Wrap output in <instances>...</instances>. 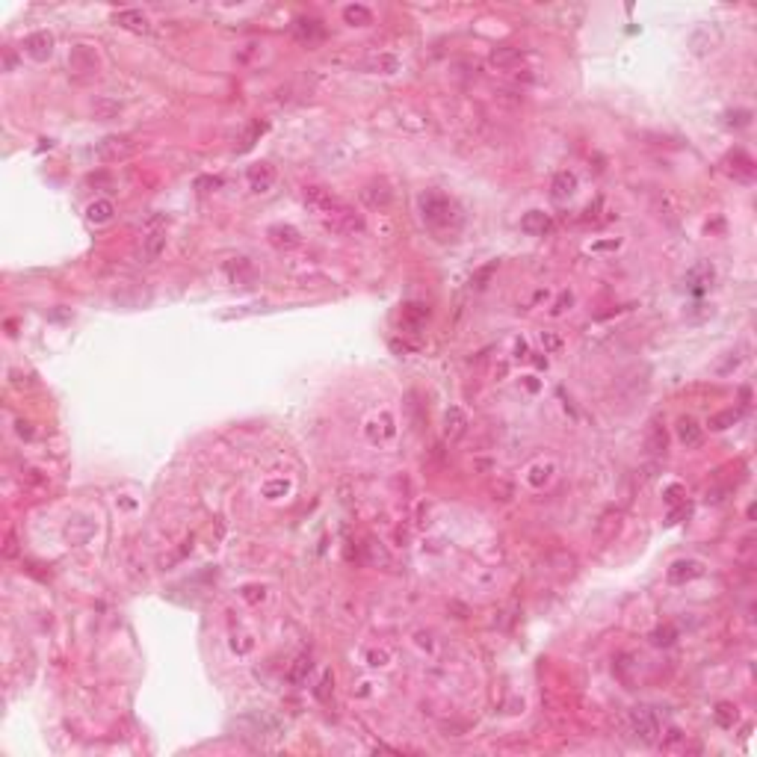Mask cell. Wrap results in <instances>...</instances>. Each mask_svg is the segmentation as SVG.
<instances>
[{
	"mask_svg": "<svg viewBox=\"0 0 757 757\" xmlns=\"http://www.w3.org/2000/svg\"><path fill=\"white\" fill-rule=\"evenodd\" d=\"M343 18H347V24H358V27H364V24H370V21H373L370 9H367V6H358V3L343 9Z\"/></svg>",
	"mask_w": 757,
	"mask_h": 757,
	"instance_id": "obj_26",
	"label": "cell"
},
{
	"mask_svg": "<svg viewBox=\"0 0 757 757\" xmlns=\"http://www.w3.org/2000/svg\"><path fill=\"white\" fill-rule=\"evenodd\" d=\"M305 672H311V660H308V656H299V660H296V669L290 672V681H293V684H302Z\"/></svg>",
	"mask_w": 757,
	"mask_h": 757,
	"instance_id": "obj_32",
	"label": "cell"
},
{
	"mask_svg": "<svg viewBox=\"0 0 757 757\" xmlns=\"http://www.w3.org/2000/svg\"><path fill=\"white\" fill-rule=\"evenodd\" d=\"M361 198L370 207L385 210V207H391V202H394V189L388 186V181H370V184L361 189Z\"/></svg>",
	"mask_w": 757,
	"mask_h": 757,
	"instance_id": "obj_7",
	"label": "cell"
},
{
	"mask_svg": "<svg viewBox=\"0 0 757 757\" xmlns=\"http://www.w3.org/2000/svg\"><path fill=\"white\" fill-rule=\"evenodd\" d=\"M665 444H669V432H665L663 420H651L648 432H645V450H648V455H660L665 453Z\"/></svg>",
	"mask_w": 757,
	"mask_h": 757,
	"instance_id": "obj_9",
	"label": "cell"
},
{
	"mask_svg": "<svg viewBox=\"0 0 757 757\" xmlns=\"http://www.w3.org/2000/svg\"><path fill=\"white\" fill-rule=\"evenodd\" d=\"M420 214H423V222H426L435 234H455L459 225H462L459 207H455L444 193L420 195Z\"/></svg>",
	"mask_w": 757,
	"mask_h": 757,
	"instance_id": "obj_1",
	"label": "cell"
},
{
	"mask_svg": "<svg viewBox=\"0 0 757 757\" xmlns=\"http://www.w3.org/2000/svg\"><path fill=\"white\" fill-rule=\"evenodd\" d=\"M701 562L695 559H677L672 568H669V583H686V580H695V577H701Z\"/></svg>",
	"mask_w": 757,
	"mask_h": 757,
	"instance_id": "obj_13",
	"label": "cell"
},
{
	"mask_svg": "<svg viewBox=\"0 0 757 757\" xmlns=\"http://www.w3.org/2000/svg\"><path fill=\"white\" fill-rule=\"evenodd\" d=\"M630 731L636 733V740L648 742V745H654L656 740H660V722H656V716L648 707L630 710Z\"/></svg>",
	"mask_w": 757,
	"mask_h": 757,
	"instance_id": "obj_3",
	"label": "cell"
},
{
	"mask_svg": "<svg viewBox=\"0 0 757 757\" xmlns=\"http://www.w3.org/2000/svg\"><path fill=\"white\" fill-rule=\"evenodd\" d=\"M494 270H497V263H488V266H482V270H480V272H476V275H473V281H471V284L476 287V290H482V287L488 284V278H491V275H494Z\"/></svg>",
	"mask_w": 757,
	"mask_h": 757,
	"instance_id": "obj_31",
	"label": "cell"
},
{
	"mask_svg": "<svg viewBox=\"0 0 757 757\" xmlns=\"http://www.w3.org/2000/svg\"><path fill=\"white\" fill-rule=\"evenodd\" d=\"M322 225L335 234H361L364 231V216L355 214L349 205H343L338 214H331L329 219H322Z\"/></svg>",
	"mask_w": 757,
	"mask_h": 757,
	"instance_id": "obj_4",
	"label": "cell"
},
{
	"mask_svg": "<svg viewBox=\"0 0 757 757\" xmlns=\"http://www.w3.org/2000/svg\"><path fill=\"white\" fill-rule=\"evenodd\" d=\"M130 139L125 137H107L98 142V154H101V160H119V157H128L130 154Z\"/></svg>",
	"mask_w": 757,
	"mask_h": 757,
	"instance_id": "obj_11",
	"label": "cell"
},
{
	"mask_svg": "<svg viewBox=\"0 0 757 757\" xmlns=\"http://www.w3.org/2000/svg\"><path fill=\"white\" fill-rule=\"evenodd\" d=\"M686 281H689V287H693L695 293H701V290H704V287H707L710 281H713V266H707V263H698L695 270L686 275Z\"/></svg>",
	"mask_w": 757,
	"mask_h": 757,
	"instance_id": "obj_23",
	"label": "cell"
},
{
	"mask_svg": "<svg viewBox=\"0 0 757 757\" xmlns=\"http://www.w3.org/2000/svg\"><path fill=\"white\" fill-rule=\"evenodd\" d=\"M198 186H219V177H198Z\"/></svg>",
	"mask_w": 757,
	"mask_h": 757,
	"instance_id": "obj_37",
	"label": "cell"
},
{
	"mask_svg": "<svg viewBox=\"0 0 757 757\" xmlns=\"http://www.w3.org/2000/svg\"><path fill=\"white\" fill-rule=\"evenodd\" d=\"M302 198H305V205L314 210L320 219H329L331 214H338V210L347 205L343 198H338V195L331 193V189H326V186H305Z\"/></svg>",
	"mask_w": 757,
	"mask_h": 757,
	"instance_id": "obj_2",
	"label": "cell"
},
{
	"mask_svg": "<svg viewBox=\"0 0 757 757\" xmlns=\"http://www.w3.org/2000/svg\"><path fill=\"white\" fill-rule=\"evenodd\" d=\"M335 684V677H331V672H326L322 675V681H320V686H317V698L320 701H329V686Z\"/></svg>",
	"mask_w": 757,
	"mask_h": 757,
	"instance_id": "obj_33",
	"label": "cell"
},
{
	"mask_svg": "<svg viewBox=\"0 0 757 757\" xmlns=\"http://www.w3.org/2000/svg\"><path fill=\"white\" fill-rule=\"evenodd\" d=\"M728 163H731V175L737 177V181H751V177H754V160L749 157V154L733 151L731 157H728Z\"/></svg>",
	"mask_w": 757,
	"mask_h": 757,
	"instance_id": "obj_16",
	"label": "cell"
},
{
	"mask_svg": "<svg viewBox=\"0 0 757 757\" xmlns=\"http://www.w3.org/2000/svg\"><path fill=\"white\" fill-rule=\"evenodd\" d=\"M672 636H675V630L665 627V630H656V633H654V642H656V645H672Z\"/></svg>",
	"mask_w": 757,
	"mask_h": 757,
	"instance_id": "obj_34",
	"label": "cell"
},
{
	"mask_svg": "<svg viewBox=\"0 0 757 757\" xmlns=\"http://www.w3.org/2000/svg\"><path fill=\"white\" fill-rule=\"evenodd\" d=\"M370 69L382 71V74H394V71L399 69V60H397V57H391V53H382V57H378V60H373V62H370Z\"/></svg>",
	"mask_w": 757,
	"mask_h": 757,
	"instance_id": "obj_29",
	"label": "cell"
},
{
	"mask_svg": "<svg viewBox=\"0 0 757 757\" xmlns=\"http://www.w3.org/2000/svg\"><path fill=\"white\" fill-rule=\"evenodd\" d=\"M225 272L231 275L234 284H252L254 281V266L246 258H237V261L225 263Z\"/></svg>",
	"mask_w": 757,
	"mask_h": 757,
	"instance_id": "obj_19",
	"label": "cell"
},
{
	"mask_svg": "<svg viewBox=\"0 0 757 757\" xmlns=\"http://www.w3.org/2000/svg\"><path fill=\"white\" fill-rule=\"evenodd\" d=\"M677 438H681L684 447H698L704 435H701V426L693 417H681L677 420Z\"/></svg>",
	"mask_w": 757,
	"mask_h": 757,
	"instance_id": "obj_18",
	"label": "cell"
},
{
	"mask_svg": "<svg viewBox=\"0 0 757 757\" xmlns=\"http://www.w3.org/2000/svg\"><path fill=\"white\" fill-rule=\"evenodd\" d=\"M491 62L497 65V69H515V65L521 62V51L518 48H497L491 53Z\"/></svg>",
	"mask_w": 757,
	"mask_h": 757,
	"instance_id": "obj_25",
	"label": "cell"
},
{
	"mask_svg": "<svg viewBox=\"0 0 757 757\" xmlns=\"http://www.w3.org/2000/svg\"><path fill=\"white\" fill-rule=\"evenodd\" d=\"M272 184H275V169L270 163L249 166V186L254 189V193H266V189H272Z\"/></svg>",
	"mask_w": 757,
	"mask_h": 757,
	"instance_id": "obj_10",
	"label": "cell"
},
{
	"mask_svg": "<svg viewBox=\"0 0 757 757\" xmlns=\"http://www.w3.org/2000/svg\"><path fill=\"white\" fill-rule=\"evenodd\" d=\"M618 521H621V515L618 512H607L604 518H600V524H598V532L600 536H612V532H618Z\"/></svg>",
	"mask_w": 757,
	"mask_h": 757,
	"instance_id": "obj_28",
	"label": "cell"
},
{
	"mask_svg": "<svg viewBox=\"0 0 757 757\" xmlns=\"http://www.w3.org/2000/svg\"><path fill=\"white\" fill-rule=\"evenodd\" d=\"M21 48H24V53L27 57H33V60H48L51 53H53V36L51 33H44V30H39V33H30V36L24 39V44H21Z\"/></svg>",
	"mask_w": 757,
	"mask_h": 757,
	"instance_id": "obj_6",
	"label": "cell"
},
{
	"mask_svg": "<svg viewBox=\"0 0 757 757\" xmlns=\"http://www.w3.org/2000/svg\"><path fill=\"white\" fill-rule=\"evenodd\" d=\"M113 214H116V207H113L110 198H98V202H92V205H89V210H86L89 222H95V225H104V222H110V219H113Z\"/></svg>",
	"mask_w": 757,
	"mask_h": 757,
	"instance_id": "obj_21",
	"label": "cell"
},
{
	"mask_svg": "<svg viewBox=\"0 0 757 757\" xmlns=\"http://www.w3.org/2000/svg\"><path fill=\"white\" fill-rule=\"evenodd\" d=\"M293 36L311 48V44H320L322 39H326V27H322L317 18H296L293 21Z\"/></svg>",
	"mask_w": 757,
	"mask_h": 757,
	"instance_id": "obj_5",
	"label": "cell"
},
{
	"mask_svg": "<svg viewBox=\"0 0 757 757\" xmlns=\"http://www.w3.org/2000/svg\"><path fill=\"white\" fill-rule=\"evenodd\" d=\"M681 494H684V488H681V485H672L669 491H665V500H669V503H677V500H681Z\"/></svg>",
	"mask_w": 757,
	"mask_h": 757,
	"instance_id": "obj_35",
	"label": "cell"
},
{
	"mask_svg": "<svg viewBox=\"0 0 757 757\" xmlns=\"http://www.w3.org/2000/svg\"><path fill=\"white\" fill-rule=\"evenodd\" d=\"M521 228L532 234V237H544V234L550 231V216L541 214V210H530V214L521 219Z\"/></svg>",
	"mask_w": 757,
	"mask_h": 757,
	"instance_id": "obj_17",
	"label": "cell"
},
{
	"mask_svg": "<svg viewBox=\"0 0 757 757\" xmlns=\"http://www.w3.org/2000/svg\"><path fill=\"white\" fill-rule=\"evenodd\" d=\"M69 65L77 74H92V71H98V53L89 48V44H77L69 57Z\"/></svg>",
	"mask_w": 757,
	"mask_h": 757,
	"instance_id": "obj_8",
	"label": "cell"
},
{
	"mask_svg": "<svg viewBox=\"0 0 757 757\" xmlns=\"http://www.w3.org/2000/svg\"><path fill=\"white\" fill-rule=\"evenodd\" d=\"M266 237H270V243H272V246H278V249L299 246V231L293 225H272L270 231H266Z\"/></svg>",
	"mask_w": 757,
	"mask_h": 757,
	"instance_id": "obj_14",
	"label": "cell"
},
{
	"mask_svg": "<svg viewBox=\"0 0 757 757\" xmlns=\"http://www.w3.org/2000/svg\"><path fill=\"white\" fill-rule=\"evenodd\" d=\"M113 21L119 27L133 30V33H148V18L139 12V9H121V12L113 15Z\"/></svg>",
	"mask_w": 757,
	"mask_h": 757,
	"instance_id": "obj_15",
	"label": "cell"
},
{
	"mask_svg": "<svg viewBox=\"0 0 757 757\" xmlns=\"http://www.w3.org/2000/svg\"><path fill=\"white\" fill-rule=\"evenodd\" d=\"M574 193H577V177L571 172L553 175V181H550V198L553 202H568Z\"/></svg>",
	"mask_w": 757,
	"mask_h": 757,
	"instance_id": "obj_12",
	"label": "cell"
},
{
	"mask_svg": "<svg viewBox=\"0 0 757 757\" xmlns=\"http://www.w3.org/2000/svg\"><path fill=\"white\" fill-rule=\"evenodd\" d=\"M429 320V308L426 305H406L403 308V326H408V329H420L423 322Z\"/></svg>",
	"mask_w": 757,
	"mask_h": 757,
	"instance_id": "obj_22",
	"label": "cell"
},
{
	"mask_svg": "<svg viewBox=\"0 0 757 757\" xmlns=\"http://www.w3.org/2000/svg\"><path fill=\"white\" fill-rule=\"evenodd\" d=\"M464 426H467V417L462 415V408H450L447 411V438L455 441V438H462L464 435Z\"/></svg>",
	"mask_w": 757,
	"mask_h": 757,
	"instance_id": "obj_24",
	"label": "cell"
},
{
	"mask_svg": "<svg viewBox=\"0 0 757 757\" xmlns=\"http://www.w3.org/2000/svg\"><path fill=\"white\" fill-rule=\"evenodd\" d=\"M716 719H719V725L731 728L733 722H737V707H731V704H719V710H716Z\"/></svg>",
	"mask_w": 757,
	"mask_h": 757,
	"instance_id": "obj_30",
	"label": "cell"
},
{
	"mask_svg": "<svg viewBox=\"0 0 757 757\" xmlns=\"http://www.w3.org/2000/svg\"><path fill=\"white\" fill-rule=\"evenodd\" d=\"M544 347H548V349H559V347H562V340H559V338H553V335H544Z\"/></svg>",
	"mask_w": 757,
	"mask_h": 757,
	"instance_id": "obj_36",
	"label": "cell"
},
{
	"mask_svg": "<svg viewBox=\"0 0 757 757\" xmlns=\"http://www.w3.org/2000/svg\"><path fill=\"white\" fill-rule=\"evenodd\" d=\"M166 249V231H151L146 243H142V258H146V263H154L163 254Z\"/></svg>",
	"mask_w": 757,
	"mask_h": 757,
	"instance_id": "obj_20",
	"label": "cell"
},
{
	"mask_svg": "<svg viewBox=\"0 0 757 757\" xmlns=\"http://www.w3.org/2000/svg\"><path fill=\"white\" fill-rule=\"evenodd\" d=\"M737 417H740V411L728 408V411H719V415H713V417H710V423H707V426L719 432V429H728V426H733V423H737Z\"/></svg>",
	"mask_w": 757,
	"mask_h": 757,
	"instance_id": "obj_27",
	"label": "cell"
}]
</instances>
